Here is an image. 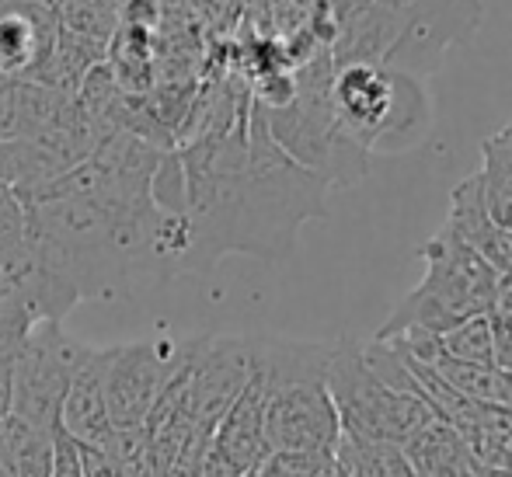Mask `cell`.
<instances>
[{
	"mask_svg": "<svg viewBox=\"0 0 512 477\" xmlns=\"http://www.w3.org/2000/svg\"><path fill=\"white\" fill-rule=\"evenodd\" d=\"M185 171V272H209L227 255L286 262L310 220L328 216V182L300 168L265 126L262 108L178 147Z\"/></svg>",
	"mask_w": 512,
	"mask_h": 477,
	"instance_id": "cell-1",
	"label": "cell"
},
{
	"mask_svg": "<svg viewBox=\"0 0 512 477\" xmlns=\"http://www.w3.org/2000/svg\"><path fill=\"white\" fill-rule=\"evenodd\" d=\"M21 206L25 237L81 303H129L182 276L189 227L154 199L112 209L81 195H25Z\"/></svg>",
	"mask_w": 512,
	"mask_h": 477,
	"instance_id": "cell-2",
	"label": "cell"
},
{
	"mask_svg": "<svg viewBox=\"0 0 512 477\" xmlns=\"http://www.w3.org/2000/svg\"><path fill=\"white\" fill-rule=\"evenodd\" d=\"M331 67H384L429 81L446 49L485 21V0H328Z\"/></svg>",
	"mask_w": 512,
	"mask_h": 477,
	"instance_id": "cell-3",
	"label": "cell"
},
{
	"mask_svg": "<svg viewBox=\"0 0 512 477\" xmlns=\"http://www.w3.org/2000/svg\"><path fill=\"white\" fill-rule=\"evenodd\" d=\"M335 342L251 338V373L265 394L269 453H335L342 436L328 394V359Z\"/></svg>",
	"mask_w": 512,
	"mask_h": 477,
	"instance_id": "cell-4",
	"label": "cell"
},
{
	"mask_svg": "<svg viewBox=\"0 0 512 477\" xmlns=\"http://www.w3.org/2000/svg\"><path fill=\"white\" fill-rule=\"evenodd\" d=\"M262 108V105H258ZM272 140L328 189H352L370 171V154L352 140L331 108V56L314 53L293 67V98L279 108H262Z\"/></svg>",
	"mask_w": 512,
	"mask_h": 477,
	"instance_id": "cell-5",
	"label": "cell"
},
{
	"mask_svg": "<svg viewBox=\"0 0 512 477\" xmlns=\"http://www.w3.org/2000/svg\"><path fill=\"white\" fill-rule=\"evenodd\" d=\"M331 108L366 154H405L432 133L429 81L384 67H331Z\"/></svg>",
	"mask_w": 512,
	"mask_h": 477,
	"instance_id": "cell-6",
	"label": "cell"
},
{
	"mask_svg": "<svg viewBox=\"0 0 512 477\" xmlns=\"http://www.w3.org/2000/svg\"><path fill=\"white\" fill-rule=\"evenodd\" d=\"M418 255L425 262L422 283L401 296L373 338L443 335L453 324L485 314L492 303L499 272L446 227L432 234Z\"/></svg>",
	"mask_w": 512,
	"mask_h": 477,
	"instance_id": "cell-7",
	"label": "cell"
},
{
	"mask_svg": "<svg viewBox=\"0 0 512 477\" xmlns=\"http://www.w3.org/2000/svg\"><path fill=\"white\" fill-rule=\"evenodd\" d=\"M328 394L342 432L405 446L411 436L436 422L422 390H398L366 366L363 342L338 338L328 359Z\"/></svg>",
	"mask_w": 512,
	"mask_h": 477,
	"instance_id": "cell-8",
	"label": "cell"
},
{
	"mask_svg": "<svg viewBox=\"0 0 512 477\" xmlns=\"http://www.w3.org/2000/svg\"><path fill=\"white\" fill-rule=\"evenodd\" d=\"M91 349L95 345L74 338L63 321L32 324L11 363V418L46 432L60 429L63 397Z\"/></svg>",
	"mask_w": 512,
	"mask_h": 477,
	"instance_id": "cell-9",
	"label": "cell"
},
{
	"mask_svg": "<svg viewBox=\"0 0 512 477\" xmlns=\"http://www.w3.org/2000/svg\"><path fill=\"white\" fill-rule=\"evenodd\" d=\"M102 359V383L108 418L115 429H140L150 408L161 397L164 383L178 373L185 359V342L168 335L147 338V342H122L98 349Z\"/></svg>",
	"mask_w": 512,
	"mask_h": 477,
	"instance_id": "cell-10",
	"label": "cell"
},
{
	"mask_svg": "<svg viewBox=\"0 0 512 477\" xmlns=\"http://www.w3.org/2000/svg\"><path fill=\"white\" fill-rule=\"evenodd\" d=\"M81 303L74 286L46 265L28 237L0 248V324L25 335L32 324L63 321Z\"/></svg>",
	"mask_w": 512,
	"mask_h": 477,
	"instance_id": "cell-11",
	"label": "cell"
},
{
	"mask_svg": "<svg viewBox=\"0 0 512 477\" xmlns=\"http://www.w3.org/2000/svg\"><path fill=\"white\" fill-rule=\"evenodd\" d=\"M185 377H189V411L196 432H213L223 411L237 401L251 380V338L199 335L185 338Z\"/></svg>",
	"mask_w": 512,
	"mask_h": 477,
	"instance_id": "cell-12",
	"label": "cell"
},
{
	"mask_svg": "<svg viewBox=\"0 0 512 477\" xmlns=\"http://www.w3.org/2000/svg\"><path fill=\"white\" fill-rule=\"evenodd\" d=\"M56 14L42 4H0V77L28 81L56 42Z\"/></svg>",
	"mask_w": 512,
	"mask_h": 477,
	"instance_id": "cell-13",
	"label": "cell"
},
{
	"mask_svg": "<svg viewBox=\"0 0 512 477\" xmlns=\"http://www.w3.org/2000/svg\"><path fill=\"white\" fill-rule=\"evenodd\" d=\"M453 237L474 248L488 265H492L499 276H512V230L499 227V223L488 216L485 199H481V182L478 175L464 178V182L453 189L450 199V216L443 223Z\"/></svg>",
	"mask_w": 512,
	"mask_h": 477,
	"instance_id": "cell-14",
	"label": "cell"
},
{
	"mask_svg": "<svg viewBox=\"0 0 512 477\" xmlns=\"http://www.w3.org/2000/svg\"><path fill=\"white\" fill-rule=\"evenodd\" d=\"M213 443L223 457L230 460L237 474H251L265 457H269V443H265V394L262 383L251 373L237 401L223 411V418L213 429Z\"/></svg>",
	"mask_w": 512,
	"mask_h": 477,
	"instance_id": "cell-15",
	"label": "cell"
},
{
	"mask_svg": "<svg viewBox=\"0 0 512 477\" xmlns=\"http://www.w3.org/2000/svg\"><path fill=\"white\" fill-rule=\"evenodd\" d=\"M60 429L77 443L91 446H108L115 436V425L108 418L105 404V383H102V359H98V345L91 349L88 363L77 370V377L70 380L67 397L60 408Z\"/></svg>",
	"mask_w": 512,
	"mask_h": 477,
	"instance_id": "cell-16",
	"label": "cell"
},
{
	"mask_svg": "<svg viewBox=\"0 0 512 477\" xmlns=\"http://www.w3.org/2000/svg\"><path fill=\"white\" fill-rule=\"evenodd\" d=\"M405 453L418 477H488L457 429L446 422H429L405 443Z\"/></svg>",
	"mask_w": 512,
	"mask_h": 477,
	"instance_id": "cell-17",
	"label": "cell"
},
{
	"mask_svg": "<svg viewBox=\"0 0 512 477\" xmlns=\"http://www.w3.org/2000/svg\"><path fill=\"white\" fill-rule=\"evenodd\" d=\"M481 199L499 227L512 230V143L502 133L481 143Z\"/></svg>",
	"mask_w": 512,
	"mask_h": 477,
	"instance_id": "cell-18",
	"label": "cell"
},
{
	"mask_svg": "<svg viewBox=\"0 0 512 477\" xmlns=\"http://www.w3.org/2000/svg\"><path fill=\"white\" fill-rule=\"evenodd\" d=\"M439 373L460 397L474 404H502V387H506V370L499 366H478V363H460V359L439 356L436 363H425Z\"/></svg>",
	"mask_w": 512,
	"mask_h": 477,
	"instance_id": "cell-19",
	"label": "cell"
},
{
	"mask_svg": "<svg viewBox=\"0 0 512 477\" xmlns=\"http://www.w3.org/2000/svg\"><path fill=\"white\" fill-rule=\"evenodd\" d=\"M53 14L60 32L81 35V39L98 42V46H108L115 28H119V14L108 11L102 0H56Z\"/></svg>",
	"mask_w": 512,
	"mask_h": 477,
	"instance_id": "cell-20",
	"label": "cell"
},
{
	"mask_svg": "<svg viewBox=\"0 0 512 477\" xmlns=\"http://www.w3.org/2000/svg\"><path fill=\"white\" fill-rule=\"evenodd\" d=\"M56 432L35 429V425H25V422H18V418L7 415V436H11L14 471H18V477H49L53 474Z\"/></svg>",
	"mask_w": 512,
	"mask_h": 477,
	"instance_id": "cell-21",
	"label": "cell"
},
{
	"mask_svg": "<svg viewBox=\"0 0 512 477\" xmlns=\"http://www.w3.org/2000/svg\"><path fill=\"white\" fill-rule=\"evenodd\" d=\"M439 352L460 363H478V366H495V349H492V328L488 317H467V321L453 324L450 331L439 335Z\"/></svg>",
	"mask_w": 512,
	"mask_h": 477,
	"instance_id": "cell-22",
	"label": "cell"
},
{
	"mask_svg": "<svg viewBox=\"0 0 512 477\" xmlns=\"http://www.w3.org/2000/svg\"><path fill=\"white\" fill-rule=\"evenodd\" d=\"M335 467V453H286L276 450L262 460L248 477H328Z\"/></svg>",
	"mask_w": 512,
	"mask_h": 477,
	"instance_id": "cell-23",
	"label": "cell"
},
{
	"mask_svg": "<svg viewBox=\"0 0 512 477\" xmlns=\"http://www.w3.org/2000/svg\"><path fill=\"white\" fill-rule=\"evenodd\" d=\"M77 457H81V474L84 477H122V464H119V457H115L112 443L108 446L77 443Z\"/></svg>",
	"mask_w": 512,
	"mask_h": 477,
	"instance_id": "cell-24",
	"label": "cell"
},
{
	"mask_svg": "<svg viewBox=\"0 0 512 477\" xmlns=\"http://www.w3.org/2000/svg\"><path fill=\"white\" fill-rule=\"evenodd\" d=\"M49 477H84L81 474V457H77V443L67 436V432H56L53 443V474Z\"/></svg>",
	"mask_w": 512,
	"mask_h": 477,
	"instance_id": "cell-25",
	"label": "cell"
},
{
	"mask_svg": "<svg viewBox=\"0 0 512 477\" xmlns=\"http://www.w3.org/2000/svg\"><path fill=\"white\" fill-rule=\"evenodd\" d=\"M18 345H21V335L11 328H4L0 324V366L14 363V356H18Z\"/></svg>",
	"mask_w": 512,
	"mask_h": 477,
	"instance_id": "cell-26",
	"label": "cell"
},
{
	"mask_svg": "<svg viewBox=\"0 0 512 477\" xmlns=\"http://www.w3.org/2000/svg\"><path fill=\"white\" fill-rule=\"evenodd\" d=\"M502 408H512V370H506V387H502Z\"/></svg>",
	"mask_w": 512,
	"mask_h": 477,
	"instance_id": "cell-27",
	"label": "cell"
},
{
	"mask_svg": "<svg viewBox=\"0 0 512 477\" xmlns=\"http://www.w3.org/2000/svg\"><path fill=\"white\" fill-rule=\"evenodd\" d=\"M0 4H42V7H53L56 0H0Z\"/></svg>",
	"mask_w": 512,
	"mask_h": 477,
	"instance_id": "cell-28",
	"label": "cell"
},
{
	"mask_svg": "<svg viewBox=\"0 0 512 477\" xmlns=\"http://www.w3.org/2000/svg\"><path fill=\"white\" fill-rule=\"evenodd\" d=\"M7 84H11V81H7V77H0V95L7 91Z\"/></svg>",
	"mask_w": 512,
	"mask_h": 477,
	"instance_id": "cell-29",
	"label": "cell"
},
{
	"mask_svg": "<svg viewBox=\"0 0 512 477\" xmlns=\"http://www.w3.org/2000/svg\"><path fill=\"white\" fill-rule=\"evenodd\" d=\"M331 477H349V474H345V471H342V467H338V464H335V474H331Z\"/></svg>",
	"mask_w": 512,
	"mask_h": 477,
	"instance_id": "cell-30",
	"label": "cell"
},
{
	"mask_svg": "<svg viewBox=\"0 0 512 477\" xmlns=\"http://www.w3.org/2000/svg\"><path fill=\"white\" fill-rule=\"evenodd\" d=\"M171 477H189V474H182V471H175V474H171Z\"/></svg>",
	"mask_w": 512,
	"mask_h": 477,
	"instance_id": "cell-31",
	"label": "cell"
},
{
	"mask_svg": "<svg viewBox=\"0 0 512 477\" xmlns=\"http://www.w3.org/2000/svg\"><path fill=\"white\" fill-rule=\"evenodd\" d=\"M331 474H335V467H331ZM331 474H328V477H331Z\"/></svg>",
	"mask_w": 512,
	"mask_h": 477,
	"instance_id": "cell-32",
	"label": "cell"
},
{
	"mask_svg": "<svg viewBox=\"0 0 512 477\" xmlns=\"http://www.w3.org/2000/svg\"><path fill=\"white\" fill-rule=\"evenodd\" d=\"M244 477H248V474H244Z\"/></svg>",
	"mask_w": 512,
	"mask_h": 477,
	"instance_id": "cell-33",
	"label": "cell"
}]
</instances>
